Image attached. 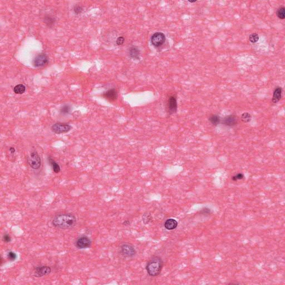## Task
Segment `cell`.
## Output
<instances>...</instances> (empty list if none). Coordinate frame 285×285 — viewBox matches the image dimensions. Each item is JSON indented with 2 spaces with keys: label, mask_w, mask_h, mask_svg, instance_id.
Instances as JSON below:
<instances>
[{
  "label": "cell",
  "mask_w": 285,
  "mask_h": 285,
  "mask_svg": "<svg viewBox=\"0 0 285 285\" xmlns=\"http://www.w3.org/2000/svg\"><path fill=\"white\" fill-rule=\"evenodd\" d=\"M47 159H48L49 162L51 164L52 168V170H53L54 172L55 173H60V171H61V168H60V165H59V164L57 163L51 157H49V156L47 157Z\"/></svg>",
  "instance_id": "obj_16"
},
{
  "label": "cell",
  "mask_w": 285,
  "mask_h": 285,
  "mask_svg": "<svg viewBox=\"0 0 285 285\" xmlns=\"http://www.w3.org/2000/svg\"><path fill=\"white\" fill-rule=\"evenodd\" d=\"M164 266V261L162 259L154 256L147 262L146 265V271L151 277H157L159 276Z\"/></svg>",
  "instance_id": "obj_2"
},
{
  "label": "cell",
  "mask_w": 285,
  "mask_h": 285,
  "mask_svg": "<svg viewBox=\"0 0 285 285\" xmlns=\"http://www.w3.org/2000/svg\"><path fill=\"white\" fill-rule=\"evenodd\" d=\"M91 241L87 236H81L77 237L75 241V246L79 249H84L88 248L91 246Z\"/></svg>",
  "instance_id": "obj_5"
},
{
  "label": "cell",
  "mask_w": 285,
  "mask_h": 285,
  "mask_svg": "<svg viewBox=\"0 0 285 285\" xmlns=\"http://www.w3.org/2000/svg\"><path fill=\"white\" fill-rule=\"evenodd\" d=\"M44 23L48 26H52L55 22V19L50 15H46L44 18Z\"/></svg>",
  "instance_id": "obj_20"
},
{
  "label": "cell",
  "mask_w": 285,
  "mask_h": 285,
  "mask_svg": "<svg viewBox=\"0 0 285 285\" xmlns=\"http://www.w3.org/2000/svg\"><path fill=\"white\" fill-rule=\"evenodd\" d=\"M165 39V36L163 32H156L152 36L151 43L154 46L158 47L164 43Z\"/></svg>",
  "instance_id": "obj_8"
},
{
  "label": "cell",
  "mask_w": 285,
  "mask_h": 285,
  "mask_svg": "<svg viewBox=\"0 0 285 285\" xmlns=\"http://www.w3.org/2000/svg\"><path fill=\"white\" fill-rule=\"evenodd\" d=\"M209 121L212 125H213L214 126H217L219 123H221V118L219 116V115H216V114H213L209 116Z\"/></svg>",
  "instance_id": "obj_17"
},
{
  "label": "cell",
  "mask_w": 285,
  "mask_h": 285,
  "mask_svg": "<svg viewBox=\"0 0 285 285\" xmlns=\"http://www.w3.org/2000/svg\"><path fill=\"white\" fill-rule=\"evenodd\" d=\"M125 41V38L123 36H120L116 40V44L118 45H121L123 44Z\"/></svg>",
  "instance_id": "obj_30"
},
{
  "label": "cell",
  "mask_w": 285,
  "mask_h": 285,
  "mask_svg": "<svg viewBox=\"0 0 285 285\" xmlns=\"http://www.w3.org/2000/svg\"><path fill=\"white\" fill-rule=\"evenodd\" d=\"M102 96L110 102H114L118 98V92L115 89H109L105 92Z\"/></svg>",
  "instance_id": "obj_12"
},
{
  "label": "cell",
  "mask_w": 285,
  "mask_h": 285,
  "mask_svg": "<svg viewBox=\"0 0 285 285\" xmlns=\"http://www.w3.org/2000/svg\"><path fill=\"white\" fill-rule=\"evenodd\" d=\"M51 272L50 267L47 266H36L33 271V275L35 277L40 278L45 276H47Z\"/></svg>",
  "instance_id": "obj_7"
},
{
  "label": "cell",
  "mask_w": 285,
  "mask_h": 285,
  "mask_svg": "<svg viewBox=\"0 0 285 285\" xmlns=\"http://www.w3.org/2000/svg\"><path fill=\"white\" fill-rule=\"evenodd\" d=\"M77 223L76 216L71 213H61L52 219V226L58 229H68L73 228Z\"/></svg>",
  "instance_id": "obj_1"
},
{
  "label": "cell",
  "mask_w": 285,
  "mask_h": 285,
  "mask_svg": "<svg viewBox=\"0 0 285 285\" xmlns=\"http://www.w3.org/2000/svg\"><path fill=\"white\" fill-rule=\"evenodd\" d=\"M26 91V86L22 84H20L15 86L13 88V91L16 94H22Z\"/></svg>",
  "instance_id": "obj_18"
},
{
  "label": "cell",
  "mask_w": 285,
  "mask_h": 285,
  "mask_svg": "<svg viewBox=\"0 0 285 285\" xmlns=\"http://www.w3.org/2000/svg\"><path fill=\"white\" fill-rule=\"evenodd\" d=\"M7 259L10 260V261H15V260H16L17 256L16 254L14 252L10 251V252H8L7 255Z\"/></svg>",
  "instance_id": "obj_25"
},
{
  "label": "cell",
  "mask_w": 285,
  "mask_h": 285,
  "mask_svg": "<svg viewBox=\"0 0 285 285\" xmlns=\"http://www.w3.org/2000/svg\"><path fill=\"white\" fill-rule=\"evenodd\" d=\"M200 213H201V215H209L212 213V212H211V210L208 208L205 207V208H203L201 210Z\"/></svg>",
  "instance_id": "obj_27"
},
{
  "label": "cell",
  "mask_w": 285,
  "mask_h": 285,
  "mask_svg": "<svg viewBox=\"0 0 285 285\" xmlns=\"http://www.w3.org/2000/svg\"><path fill=\"white\" fill-rule=\"evenodd\" d=\"M129 56L133 59L134 60L139 59L140 51L138 47L135 46L131 47L129 49Z\"/></svg>",
  "instance_id": "obj_15"
},
{
  "label": "cell",
  "mask_w": 285,
  "mask_h": 285,
  "mask_svg": "<svg viewBox=\"0 0 285 285\" xmlns=\"http://www.w3.org/2000/svg\"><path fill=\"white\" fill-rule=\"evenodd\" d=\"M241 121H242L243 123H247L250 122L252 120V115L251 114H249V113H243L241 115Z\"/></svg>",
  "instance_id": "obj_21"
},
{
  "label": "cell",
  "mask_w": 285,
  "mask_h": 285,
  "mask_svg": "<svg viewBox=\"0 0 285 285\" xmlns=\"http://www.w3.org/2000/svg\"><path fill=\"white\" fill-rule=\"evenodd\" d=\"M282 89L281 87H277L274 90L273 93L272 99V102L273 103L275 104L277 103L281 100L282 98Z\"/></svg>",
  "instance_id": "obj_14"
},
{
  "label": "cell",
  "mask_w": 285,
  "mask_h": 285,
  "mask_svg": "<svg viewBox=\"0 0 285 285\" xmlns=\"http://www.w3.org/2000/svg\"><path fill=\"white\" fill-rule=\"evenodd\" d=\"M259 35L257 33H252L249 36V40L252 43H257L259 41Z\"/></svg>",
  "instance_id": "obj_23"
},
{
  "label": "cell",
  "mask_w": 285,
  "mask_h": 285,
  "mask_svg": "<svg viewBox=\"0 0 285 285\" xmlns=\"http://www.w3.org/2000/svg\"><path fill=\"white\" fill-rule=\"evenodd\" d=\"M71 110V107L69 104H64L60 108V112L62 115H65L70 114Z\"/></svg>",
  "instance_id": "obj_19"
},
{
  "label": "cell",
  "mask_w": 285,
  "mask_h": 285,
  "mask_svg": "<svg viewBox=\"0 0 285 285\" xmlns=\"http://www.w3.org/2000/svg\"><path fill=\"white\" fill-rule=\"evenodd\" d=\"M189 1L190 2V3H194V2H196L197 1L196 0H195V1Z\"/></svg>",
  "instance_id": "obj_33"
},
{
  "label": "cell",
  "mask_w": 285,
  "mask_h": 285,
  "mask_svg": "<svg viewBox=\"0 0 285 285\" xmlns=\"http://www.w3.org/2000/svg\"><path fill=\"white\" fill-rule=\"evenodd\" d=\"M49 61V59L47 56L44 53H41L35 57L33 63L34 66L36 68H41L44 66Z\"/></svg>",
  "instance_id": "obj_9"
},
{
  "label": "cell",
  "mask_w": 285,
  "mask_h": 285,
  "mask_svg": "<svg viewBox=\"0 0 285 285\" xmlns=\"http://www.w3.org/2000/svg\"><path fill=\"white\" fill-rule=\"evenodd\" d=\"M238 121L237 117L234 115H229L225 116L222 121H221V123L223 125L229 127H233L237 124Z\"/></svg>",
  "instance_id": "obj_11"
},
{
  "label": "cell",
  "mask_w": 285,
  "mask_h": 285,
  "mask_svg": "<svg viewBox=\"0 0 285 285\" xmlns=\"http://www.w3.org/2000/svg\"><path fill=\"white\" fill-rule=\"evenodd\" d=\"M119 251L121 255L124 258L132 259L136 254L137 251L132 244L129 243H123L120 246Z\"/></svg>",
  "instance_id": "obj_3"
},
{
  "label": "cell",
  "mask_w": 285,
  "mask_h": 285,
  "mask_svg": "<svg viewBox=\"0 0 285 285\" xmlns=\"http://www.w3.org/2000/svg\"><path fill=\"white\" fill-rule=\"evenodd\" d=\"M277 16L279 19L284 20L285 18V8L284 6L280 7L277 11Z\"/></svg>",
  "instance_id": "obj_22"
},
{
  "label": "cell",
  "mask_w": 285,
  "mask_h": 285,
  "mask_svg": "<svg viewBox=\"0 0 285 285\" xmlns=\"http://www.w3.org/2000/svg\"><path fill=\"white\" fill-rule=\"evenodd\" d=\"M2 240L5 243H9L11 241V237L10 234L6 233L3 236Z\"/></svg>",
  "instance_id": "obj_29"
},
{
  "label": "cell",
  "mask_w": 285,
  "mask_h": 285,
  "mask_svg": "<svg viewBox=\"0 0 285 285\" xmlns=\"http://www.w3.org/2000/svg\"><path fill=\"white\" fill-rule=\"evenodd\" d=\"M244 174L242 173H237V174H235L234 176H233L232 178V180L233 181H238L239 180H241V179H243L244 178Z\"/></svg>",
  "instance_id": "obj_26"
},
{
  "label": "cell",
  "mask_w": 285,
  "mask_h": 285,
  "mask_svg": "<svg viewBox=\"0 0 285 285\" xmlns=\"http://www.w3.org/2000/svg\"><path fill=\"white\" fill-rule=\"evenodd\" d=\"M178 224V223L175 219L169 218L165 221L164 226L166 229L172 231L177 227Z\"/></svg>",
  "instance_id": "obj_13"
},
{
  "label": "cell",
  "mask_w": 285,
  "mask_h": 285,
  "mask_svg": "<svg viewBox=\"0 0 285 285\" xmlns=\"http://www.w3.org/2000/svg\"><path fill=\"white\" fill-rule=\"evenodd\" d=\"M28 164L33 169L37 170L41 166V159L36 151H32L28 157Z\"/></svg>",
  "instance_id": "obj_4"
},
{
  "label": "cell",
  "mask_w": 285,
  "mask_h": 285,
  "mask_svg": "<svg viewBox=\"0 0 285 285\" xmlns=\"http://www.w3.org/2000/svg\"><path fill=\"white\" fill-rule=\"evenodd\" d=\"M130 224V222L129 221H128V220H126V221H125L123 222V225L124 226H128Z\"/></svg>",
  "instance_id": "obj_32"
},
{
  "label": "cell",
  "mask_w": 285,
  "mask_h": 285,
  "mask_svg": "<svg viewBox=\"0 0 285 285\" xmlns=\"http://www.w3.org/2000/svg\"><path fill=\"white\" fill-rule=\"evenodd\" d=\"M72 127L67 123H56L54 124L51 127V130L53 133L56 134H61L68 133L71 130Z\"/></svg>",
  "instance_id": "obj_6"
},
{
  "label": "cell",
  "mask_w": 285,
  "mask_h": 285,
  "mask_svg": "<svg viewBox=\"0 0 285 285\" xmlns=\"http://www.w3.org/2000/svg\"><path fill=\"white\" fill-rule=\"evenodd\" d=\"M167 108L170 114L176 113L177 111L178 104L177 98L174 95L171 96L168 100Z\"/></svg>",
  "instance_id": "obj_10"
},
{
  "label": "cell",
  "mask_w": 285,
  "mask_h": 285,
  "mask_svg": "<svg viewBox=\"0 0 285 285\" xmlns=\"http://www.w3.org/2000/svg\"><path fill=\"white\" fill-rule=\"evenodd\" d=\"M16 152V149L13 146H11L10 148H9V152L11 154H13L15 153Z\"/></svg>",
  "instance_id": "obj_31"
},
{
  "label": "cell",
  "mask_w": 285,
  "mask_h": 285,
  "mask_svg": "<svg viewBox=\"0 0 285 285\" xmlns=\"http://www.w3.org/2000/svg\"><path fill=\"white\" fill-rule=\"evenodd\" d=\"M143 221L144 224H148L152 219V216L151 214H144L142 217Z\"/></svg>",
  "instance_id": "obj_24"
},
{
  "label": "cell",
  "mask_w": 285,
  "mask_h": 285,
  "mask_svg": "<svg viewBox=\"0 0 285 285\" xmlns=\"http://www.w3.org/2000/svg\"><path fill=\"white\" fill-rule=\"evenodd\" d=\"M82 11H83V8L80 5H76L74 8V11L75 13V14L77 15L81 13H82Z\"/></svg>",
  "instance_id": "obj_28"
}]
</instances>
